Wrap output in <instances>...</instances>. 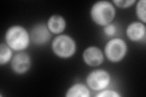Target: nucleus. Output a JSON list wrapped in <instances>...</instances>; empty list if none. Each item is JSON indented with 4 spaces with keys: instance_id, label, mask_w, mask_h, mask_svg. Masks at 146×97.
<instances>
[{
    "instance_id": "nucleus-12",
    "label": "nucleus",
    "mask_w": 146,
    "mask_h": 97,
    "mask_svg": "<svg viewBox=\"0 0 146 97\" xmlns=\"http://www.w3.org/2000/svg\"><path fill=\"white\" fill-rule=\"evenodd\" d=\"M12 57V51L9 46L1 43L0 44V65L3 66L11 61Z\"/></svg>"
},
{
    "instance_id": "nucleus-1",
    "label": "nucleus",
    "mask_w": 146,
    "mask_h": 97,
    "mask_svg": "<svg viewBox=\"0 0 146 97\" xmlns=\"http://www.w3.org/2000/svg\"><path fill=\"white\" fill-rule=\"evenodd\" d=\"M30 40V34L25 28L21 26H11L6 32V44L15 51L20 52L27 48Z\"/></svg>"
},
{
    "instance_id": "nucleus-9",
    "label": "nucleus",
    "mask_w": 146,
    "mask_h": 97,
    "mask_svg": "<svg viewBox=\"0 0 146 97\" xmlns=\"http://www.w3.org/2000/svg\"><path fill=\"white\" fill-rule=\"evenodd\" d=\"M146 28L142 22L135 21L127 26L126 35L128 38L132 41H140L145 38Z\"/></svg>"
},
{
    "instance_id": "nucleus-8",
    "label": "nucleus",
    "mask_w": 146,
    "mask_h": 97,
    "mask_svg": "<svg viewBox=\"0 0 146 97\" xmlns=\"http://www.w3.org/2000/svg\"><path fill=\"white\" fill-rule=\"evenodd\" d=\"M83 59L84 62L90 66H99L104 62V53L99 48L90 46L84 50Z\"/></svg>"
},
{
    "instance_id": "nucleus-16",
    "label": "nucleus",
    "mask_w": 146,
    "mask_h": 97,
    "mask_svg": "<svg viewBox=\"0 0 146 97\" xmlns=\"http://www.w3.org/2000/svg\"><path fill=\"white\" fill-rule=\"evenodd\" d=\"M116 32H117L116 27L115 24H112V23H110V24L104 26V34L107 36H110V37L115 35L116 33Z\"/></svg>"
},
{
    "instance_id": "nucleus-11",
    "label": "nucleus",
    "mask_w": 146,
    "mask_h": 97,
    "mask_svg": "<svg viewBox=\"0 0 146 97\" xmlns=\"http://www.w3.org/2000/svg\"><path fill=\"white\" fill-rule=\"evenodd\" d=\"M66 97H89L90 92L85 84L76 83L71 86L66 93Z\"/></svg>"
},
{
    "instance_id": "nucleus-5",
    "label": "nucleus",
    "mask_w": 146,
    "mask_h": 97,
    "mask_svg": "<svg viewBox=\"0 0 146 97\" xmlns=\"http://www.w3.org/2000/svg\"><path fill=\"white\" fill-rule=\"evenodd\" d=\"M86 81L91 89L101 91L106 89L110 84L111 76L104 69H96L88 75Z\"/></svg>"
},
{
    "instance_id": "nucleus-15",
    "label": "nucleus",
    "mask_w": 146,
    "mask_h": 97,
    "mask_svg": "<svg viewBox=\"0 0 146 97\" xmlns=\"http://www.w3.org/2000/svg\"><path fill=\"white\" fill-rule=\"evenodd\" d=\"M97 97H120L121 95L113 90H103L96 95Z\"/></svg>"
},
{
    "instance_id": "nucleus-6",
    "label": "nucleus",
    "mask_w": 146,
    "mask_h": 97,
    "mask_svg": "<svg viewBox=\"0 0 146 97\" xmlns=\"http://www.w3.org/2000/svg\"><path fill=\"white\" fill-rule=\"evenodd\" d=\"M31 40L38 46L48 43L51 38V33L44 23H39L35 25L31 29L30 33Z\"/></svg>"
},
{
    "instance_id": "nucleus-7",
    "label": "nucleus",
    "mask_w": 146,
    "mask_h": 97,
    "mask_svg": "<svg viewBox=\"0 0 146 97\" xmlns=\"http://www.w3.org/2000/svg\"><path fill=\"white\" fill-rule=\"evenodd\" d=\"M32 64L31 58L26 53H18L12 59L11 67L13 72L22 75L29 70Z\"/></svg>"
},
{
    "instance_id": "nucleus-2",
    "label": "nucleus",
    "mask_w": 146,
    "mask_h": 97,
    "mask_svg": "<svg viewBox=\"0 0 146 97\" xmlns=\"http://www.w3.org/2000/svg\"><path fill=\"white\" fill-rule=\"evenodd\" d=\"M90 15L96 24L104 27L113 21L116 15V10L110 2L99 1L93 5Z\"/></svg>"
},
{
    "instance_id": "nucleus-3",
    "label": "nucleus",
    "mask_w": 146,
    "mask_h": 97,
    "mask_svg": "<svg viewBox=\"0 0 146 97\" xmlns=\"http://www.w3.org/2000/svg\"><path fill=\"white\" fill-rule=\"evenodd\" d=\"M52 50L54 54L61 58H69L76 51V44L74 40L67 35H59L54 39Z\"/></svg>"
},
{
    "instance_id": "nucleus-4",
    "label": "nucleus",
    "mask_w": 146,
    "mask_h": 97,
    "mask_svg": "<svg viewBox=\"0 0 146 97\" xmlns=\"http://www.w3.org/2000/svg\"><path fill=\"white\" fill-rule=\"evenodd\" d=\"M127 51V46L125 41L119 38L108 41L104 49L106 57L112 63L121 61L125 57Z\"/></svg>"
},
{
    "instance_id": "nucleus-14",
    "label": "nucleus",
    "mask_w": 146,
    "mask_h": 97,
    "mask_svg": "<svg viewBox=\"0 0 146 97\" xmlns=\"http://www.w3.org/2000/svg\"><path fill=\"white\" fill-rule=\"evenodd\" d=\"M113 3L118 7L125 9L133 5L136 1L135 0H115L113 1Z\"/></svg>"
},
{
    "instance_id": "nucleus-10",
    "label": "nucleus",
    "mask_w": 146,
    "mask_h": 97,
    "mask_svg": "<svg viewBox=\"0 0 146 97\" xmlns=\"http://www.w3.org/2000/svg\"><path fill=\"white\" fill-rule=\"evenodd\" d=\"M48 28L54 34H60L65 30L66 27V21L60 15H54L49 18L47 22Z\"/></svg>"
},
{
    "instance_id": "nucleus-13",
    "label": "nucleus",
    "mask_w": 146,
    "mask_h": 97,
    "mask_svg": "<svg viewBox=\"0 0 146 97\" xmlns=\"http://www.w3.org/2000/svg\"><path fill=\"white\" fill-rule=\"evenodd\" d=\"M145 0H139L136 4V15L138 19L145 24L146 22V15H145Z\"/></svg>"
}]
</instances>
